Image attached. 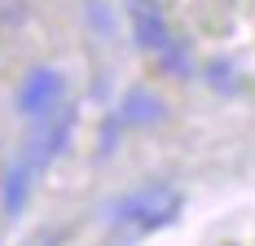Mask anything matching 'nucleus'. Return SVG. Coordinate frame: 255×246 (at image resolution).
Segmentation results:
<instances>
[{"mask_svg":"<svg viewBox=\"0 0 255 246\" xmlns=\"http://www.w3.org/2000/svg\"><path fill=\"white\" fill-rule=\"evenodd\" d=\"M132 31H136V44H141V49L158 53L167 66H172V62L185 66V57H180L176 44H172V31H167V22H163V13L154 9L150 0H136V4H132Z\"/></svg>","mask_w":255,"mask_h":246,"instance_id":"obj_3","label":"nucleus"},{"mask_svg":"<svg viewBox=\"0 0 255 246\" xmlns=\"http://www.w3.org/2000/svg\"><path fill=\"white\" fill-rule=\"evenodd\" d=\"M176 211H180V194L172 185H145L115 207V220L132 224V229H163L176 220Z\"/></svg>","mask_w":255,"mask_h":246,"instance_id":"obj_1","label":"nucleus"},{"mask_svg":"<svg viewBox=\"0 0 255 246\" xmlns=\"http://www.w3.org/2000/svg\"><path fill=\"white\" fill-rule=\"evenodd\" d=\"M124 119L128 123H158L163 119V101L154 93H145V88H136V93L124 97Z\"/></svg>","mask_w":255,"mask_h":246,"instance_id":"obj_4","label":"nucleus"},{"mask_svg":"<svg viewBox=\"0 0 255 246\" xmlns=\"http://www.w3.org/2000/svg\"><path fill=\"white\" fill-rule=\"evenodd\" d=\"M62 97H66V79L53 66H35L18 84V110L26 119H53L62 110Z\"/></svg>","mask_w":255,"mask_h":246,"instance_id":"obj_2","label":"nucleus"}]
</instances>
